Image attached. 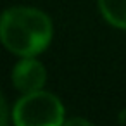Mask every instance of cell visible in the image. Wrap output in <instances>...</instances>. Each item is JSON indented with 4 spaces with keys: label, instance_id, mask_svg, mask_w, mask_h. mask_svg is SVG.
<instances>
[{
    "label": "cell",
    "instance_id": "obj_1",
    "mask_svg": "<svg viewBox=\"0 0 126 126\" xmlns=\"http://www.w3.org/2000/svg\"><path fill=\"white\" fill-rule=\"evenodd\" d=\"M52 36V21L40 9L14 5L2 14L0 40L17 57H36L48 48Z\"/></svg>",
    "mask_w": 126,
    "mask_h": 126
},
{
    "label": "cell",
    "instance_id": "obj_2",
    "mask_svg": "<svg viewBox=\"0 0 126 126\" xmlns=\"http://www.w3.org/2000/svg\"><path fill=\"white\" fill-rule=\"evenodd\" d=\"M66 110L59 97L50 92L36 90L23 93L12 107L16 126H61L66 123Z\"/></svg>",
    "mask_w": 126,
    "mask_h": 126
},
{
    "label": "cell",
    "instance_id": "obj_3",
    "mask_svg": "<svg viewBox=\"0 0 126 126\" xmlns=\"http://www.w3.org/2000/svg\"><path fill=\"white\" fill-rule=\"evenodd\" d=\"M12 85L21 93H31L42 90L47 81L45 66L35 57H21V61L12 67L11 74Z\"/></svg>",
    "mask_w": 126,
    "mask_h": 126
},
{
    "label": "cell",
    "instance_id": "obj_4",
    "mask_svg": "<svg viewBox=\"0 0 126 126\" xmlns=\"http://www.w3.org/2000/svg\"><path fill=\"white\" fill-rule=\"evenodd\" d=\"M102 17L117 30H126V0H97Z\"/></svg>",
    "mask_w": 126,
    "mask_h": 126
}]
</instances>
